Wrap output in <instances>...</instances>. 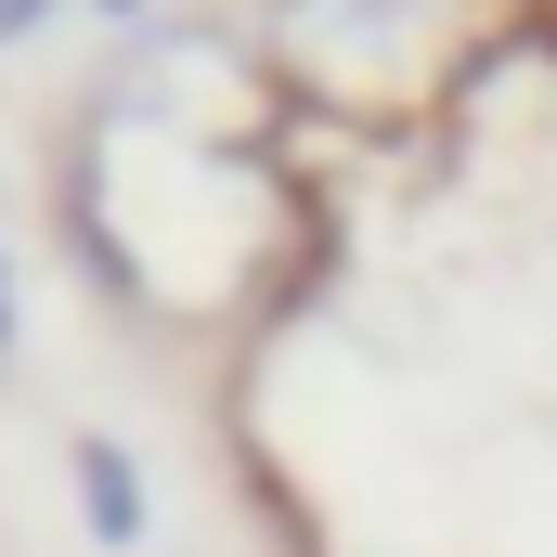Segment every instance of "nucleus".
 <instances>
[{
	"mask_svg": "<svg viewBox=\"0 0 557 557\" xmlns=\"http://www.w3.org/2000/svg\"><path fill=\"white\" fill-rule=\"evenodd\" d=\"M273 13V39L298 65H324V78H350V65H389L403 39H416L441 0H260Z\"/></svg>",
	"mask_w": 557,
	"mask_h": 557,
	"instance_id": "f257e3e1",
	"label": "nucleus"
},
{
	"mask_svg": "<svg viewBox=\"0 0 557 557\" xmlns=\"http://www.w3.org/2000/svg\"><path fill=\"white\" fill-rule=\"evenodd\" d=\"M65 480H78V519H91V545H143V467H131V441L78 428Z\"/></svg>",
	"mask_w": 557,
	"mask_h": 557,
	"instance_id": "f03ea898",
	"label": "nucleus"
},
{
	"mask_svg": "<svg viewBox=\"0 0 557 557\" xmlns=\"http://www.w3.org/2000/svg\"><path fill=\"white\" fill-rule=\"evenodd\" d=\"M39 13H65V0H0V52H13V39H26Z\"/></svg>",
	"mask_w": 557,
	"mask_h": 557,
	"instance_id": "7ed1b4c3",
	"label": "nucleus"
},
{
	"mask_svg": "<svg viewBox=\"0 0 557 557\" xmlns=\"http://www.w3.org/2000/svg\"><path fill=\"white\" fill-rule=\"evenodd\" d=\"M0 363H13V273H0Z\"/></svg>",
	"mask_w": 557,
	"mask_h": 557,
	"instance_id": "20e7f679",
	"label": "nucleus"
},
{
	"mask_svg": "<svg viewBox=\"0 0 557 557\" xmlns=\"http://www.w3.org/2000/svg\"><path fill=\"white\" fill-rule=\"evenodd\" d=\"M104 13H143V0H104Z\"/></svg>",
	"mask_w": 557,
	"mask_h": 557,
	"instance_id": "39448f33",
	"label": "nucleus"
}]
</instances>
